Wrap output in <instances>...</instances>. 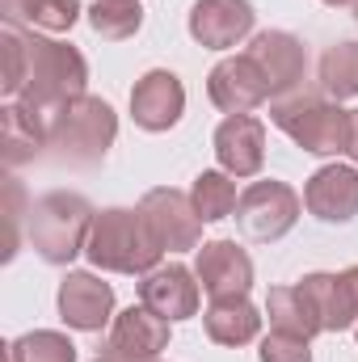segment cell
I'll use <instances>...</instances> for the list:
<instances>
[{
  "instance_id": "cell-1",
  "label": "cell",
  "mask_w": 358,
  "mask_h": 362,
  "mask_svg": "<svg viewBox=\"0 0 358 362\" xmlns=\"http://www.w3.org/2000/svg\"><path fill=\"white\" fill-rule=\"evenodd\" d=\"M25 51H30V68H25L21 101L30 110H59V105L85 97L89 64L72 42H55V38L25 30Z\"/></svg>"
},
{
  "instance_id": "cell-2",
  "label": "cell",
  "mask_w": 358,
  "mask_h": 362,
  "mask_svg": "<svg viewBox=\"0 0 358 362\" xmlns=\"http://www.w3.org/2000/svg\"><path fill=\"white\" fill-rule=\"evenodd\" d=\"M85 253H89V262L97 270L152 274L161 266V253H165V249L156 245V236L148 232V223H144L139 211L110 206V211H97Z\"/></svg>"
},
{
  "instance_id": "cell-3",
  "label": "cell",
  "mask_w": 358,
  "mask_h": 362,
  "mask_svg": "<svg viewBox=\"0 0 358 362\" xmlns=\"http://www.w3.org/2000/svg\"><path fill=\"white\" fill-rule=\"evenodd\" d=\"M93 219H97V211L89 206V198H81L72 189L42 194L30 206V245L42 262L68 266L76 253H85Z\"/></svg>"
},
{
  "instance_id": "cell-4",
  "label": "cell",
  "mask_w": 358,
  "mask_h": 362,
  "mask_svg": "<svg viewBox=\"0 0 358 362\" xmlns=\"http://www.w3.org/2000/svg\"><path fill=\"white\" fill-rule=\"evenodd\" d=\"M270 118L304 152L337 156V152L350 148V110H342V105H333L325 97H308V93L282 97V101L270 105Z\"/></svg>"
},
{
  "instance_id": "cell-5",
  "label": "cell",
  "mask_w": 358,
  "mask_h": 362,
  "mask_svg": "<svg viewBox=\"0 0 358 362\" xmlns=\"http://www.w3.org/2000/svg\"><path fill=\"white\" fill-rule=\"evenodd\" d=\"M51 148L59 152V160H72V165H97L114 135H118V118L114 110L101 101V97H76L68 105H59L51 114Z\"/></svg>"
},
{
  "instance_id": "cell-6",
  "label": "cell",
  "mask_w": 358,
  "mask_h": 362,
  "mask_svg": "<svg viewBox=\"0 0 358 362\" xmlns=\"http://www.w3.org/2000/svg\"><path fill=\"white\" fill-rule=\"evenodd\" d=\"M299 194L287 181H253L241 202H236V219L245 228V236L253 240H282L295 223H299Z\"/></svg>"
},
{
  "instance_id": "cell-7",
  "label": "cell",
  "mask_w": 358,
  "mask_h": 362,
  "mask_svg": "<svg viewBox=\"0 0 358 362\" xmlns=\"http://www.w3.org/2000/svg\"><path fill=\"white\" fill-rule=\"evenodd\" d=\"M139 215H144L148 232L156 236V245L169 253L198 249V240H202V215L194 211V198H185L181 189H169V185L148 189L139 202Z\"/></svg>"
},
{
  "instance_id": "cell-8",
  "label": "cell",
  "mask_w": 358,
  "mask_h": 362,
  "mask_svg": "<svg viewBox=\"0 0 358 362\" xmlns=\"http://www.w3.org/2000/svg\"><path fill=\"white\" fill-rule=\"evenodd\" d=\"M169 325L152 308H127L114 316L110 337H105V358L110 362H156L161 350L169 346Z\"/></svg>"
},
{
  "instance_id": "cell-9",
  "label": "cell",
  "mask_w": 358,
  "mask_h": 362,
  "mask_svg": "<svg viewBox=\"0 0 358 362\" xmlns=\"http://www.w3.org/2000/svg\"><path fill=\"white\" fill-rule=\"evenodd\" d=\"M207 93L211 101L224 110V114H249L258 105H266L270 97V81L266 72L258 68V59L245 51V55H232V59H219L207 76Z\"/></svg>"
},
{
  "instance_id": "cell-10",
  "label": "cell",
  "mask_w": 358,
  "mask_h": 362,
  "mask_svg": "<svg viewBox=\"0 0 358 362\" xmlns=\"http://www.w3.org/2000/svg\"><path fill=\"white\" fill-rule=\"evenodd\" d=\"M249 55H253L258 68L266 72L274 101L299 93L304 68H308V51H304V42H299L295 34H287V30H266V34H258V38L249 42Z\"/></svg>"
},
{
  "instance_id": "cell-11",
  "label": "cell",
  "mask_w": 358,
  "mask_h": 362,
  "mask_svg": "<svg viewBox=\"0 0 358 362\" xmlns=\"http://www.w3.org/2000/svg\"><path fill=\"white\" fill-rule=\"evenodd\" d=\"M194 274L211 299H236V295H249L253 286V262L236 240H207L198 249Z\"/></svg>"
},
{
  "instance_id": "cell-12",
  "label": "cell",
  "mask_w": 358,
  "mask_h": 362,
  "mask_svg": "<svg viewBox=\"0 0 358 362\" xmlns=\"http://www.w3.org/2000/svg\"><path fill=\"white\" fill-rule=\"evenodd\" d=\"M215 160L232 177H258L266 165V127L253 114H228L215 131Z\"/></svg>"
},
{
  "instance_id": "cell-13",
  "label": "cell",
  "mask_w": 358,
  "mask_h": 362,
  "mask_svg": "<svg viewBox=\"0 0 358 362\" xmlns=\"http://www.w3.org/2000/svg\"><path fill=\"white\" fill-rule=\"evenodd\" d=\"M253 21L258 13L249 0H198L190 8V34L198 47H211V51H228L241 38H249Z\"/></svg>"
},
{
  "instance_id": "cell-14",
  "label": "cell",
  "mask_w": 358,
  "mask_h": 362,
  "mask_svg": "<svg viewBox=\"0 0 358 362\" xmlns=\"http://www.w3.org/2000/svg\"><path fill=\"white\" fill-rule=\"evenodd\" d=\"M181 110H185V89H181V81L173 72L152 68L144 81H135V89H131V118H135V127L169 131V127H178Z\"/></svg>"
},
{
  "instance_id": "cell-15",
  "label": "cell",
  "mask_w": 358,
  "mask_h": 362,
  "mask_svg": "<svg viewBox=\"0 0 358 362\" xmlns=\"http://www.w3.org/2000/svg\"><path fill=\"white\" fill-rule=\"evenodd\" d=\"M304 206L325 223H350L358 215V169L325 165L304 185Z\"/></svg>"
},
{
  "instance_id": "cell-16",
  "label": "cell",
  "mask_w": 358,
  "mask_h": 362,
  "mask_svg": "<svg viewBox=\"0 0 358 362\" xmlns=\"http://www.w3.org/2000/svg\"><path fill=\"white\" fill-rule=\"evenodd\" d=\"M114 312V291L110 282H101L97 274L72 270L59 282V316L68 329H81V333H97Z\"/></svg>"
},
{
  "instance_id": "cell-17",
  "label": "cell",
  "mask_w": 358,
  "mask_h": 362,
  "mask_svg": "<svg viewBox=\"0 0 358 362\" xmlns=\"http://www.w3.org/2000/svg\"><path fill=\"white\" fill-rule=\"evenodd\" d=\"M194 278L198 274H190L185 266H156L139 282V303L165 320H190L198 312V282Z\"/></svg>"
},
{
  "instance_id": "cell-18",
  "label": "cell",
  "mask_w": 358,
  "mask_h": 362,
  "mask_svg": "<svg viewBox=\"0 0 358 362\" xmlns=\"http://www.w3.org/2000/svg\"><path fill=\"white\" fill-rule=\"evenodd\" d=\"M0 135H4V165L8 169L34 160L42 152V144H51V131L42 127L38 110H30L25 101H8L0 110Z\"/></svg>"
},
{
  "instance_id": "cell-19",
  "label": "cell",
  "mask_w": 358,
  "mask_h": 362,
  "mask_svg": "<svg viewBox=\"0 0 358 362\" xmlns=\"http://www.w3.org/2000/svg\"><path fill=\"white\" fill-rule=\"evenodd\" d=\"M299 286L312 299L325 333H342V329L358 325V308H354V299H350V286H346L342 274H308Z\"/></svg>"
},
{
  "instance_id": "cell-20",
  "label": "cell",
  "mask_w": 358,
  "mask_h": 362,
  "mask_svg": "<svg viewBox=\"0 0 358 362\" xmlns=\"http://www.w3.org/2000/svg\"><path fill=\"white\" fill-rule=\"evenodd\" d=\"M202 325H207V337L215 346H245V341L258 337L262 316H258V308L245 295H236V299H211Z\"/></svg>"
},
{
  "instance_id": "cell-21",
  "label": "cell",
  "mask_w": 358,
  "mask_h": 362,
  "mask_svg": "<svg viewBox=\"0 0 358 362\" xmlns=\"http://www.w3.org/2000/svg\"><path fill=\"white\" fill-rule=\"evenodd\" d=\"M266 316L274 325V333H291V337H304V341L325 333L312 299L304 295V286H274L266 295Z\"/></svg>"
},
{
  "instance_id": "cell-22",
  "label": "cell",
  "mask_w": 358,
  "mask_h": 362,
  "mask_svg": "<svg viewBox=\"0 0 358 362\" xmlns=\"http://www.w3.org/2000/svg\"><path fill=\"white\" fill-rule=\"evenodd\" d=\"M0 8H4V21L51 30V34H64L81 21V0H0Z\"/></svg>"
},
{
  "instance_id": "cell-23",
  "label": "cell",
  "mask_w": 358,
  "mask_h": 362,
  "mask_svg": "<svg viewBox=\"0 0 358 362\" xmlns=\"http://www.w3.org/2000/svg\"><path fill=\"white\" fill-rule=\"evenodd\" d=\"M190 198H194V211L202 215V223H219V219H228L232 211H236V181L232 173H224V169H207V173H198L194 177V189H190Z\"/></svg>"
},
{
  "instance_id": "cell-24",
  "label": "cell",
  "mask_w": 358,
  "mask_h": 362,
  "mask_svg": "<svg viewBox=\"0 0 358 362\" xmlns=\"http://www.w3.org/2000/svg\"><path fill=\"white\" fill-rule=\"evenodd\" d=\"M89 25L105 42H127L139 34L144 8H139V0H97L89 8Z\"/></svg>"
},
{
  "instance_id": "cell-25",
  "label": "cell",
  "mask_w": 358,
  "mask_h": 362,
  "mask_svg": "<svg viewBox=\"0 0 358 362\" xmlns=\"http://www.w3.org/2000/svg\"><path fill=\"white\" fill-rule=\"evenodd\" d=\"M321 85L329 97H358V42H337L321 59Z\"/></svg>"
},
{
  "instance_id": "cell-26",
  "label": "cell",
  "mask_w": 358,
  "mask_h": 362,
  "mask_svg": "<svg viewBox=\"0 0 358 362\" xmlns=\"http://www.w3.org/2000/svg\"><path fill=\"white\" fill-rule=\"evenodd\" d=\"M8 362H76V346L64 333L38 329V333L8 341Z\"/></svg>"
},
{
  "instance_id": "cell-27",
  "label": "cell",
  "mask_w": 358,
  "mask_h": 362,
  "mask_svg": "<svg viewBox=\"0 0 358 362\" xmlns=\"http://www.w3.org/2000/svg\"><path fill=\"white\" fill-rule=\"evenodd\" d=\"M0 51H4V81H0V89L8 93V97H21V89H25V68H30V51H25V25H13V21H4Z\"/></svg>"
},
{
  "instance_id": "cell-28",
  "label": "cell",
  "mask_w": 358,
  "mask_h": 362,
  "mask_svg": "<svg viewBox=\"0 0 358 362\" xmlns=\"http://www.w3.org/2000/svg\"><path fill=\"white\" fill-rule=\"evenodd\" d=\"M262 362H312V350L304 337L291 333H270L262 341Z\"/></svg>"
},
{
  "instance_id": "cell-29",
  "label": "cell",
  "mask_w": 358,
  "mask_h": 362,
  "mask_svg": "<svg viewBox=\"0 0 358 362\" xmlns=\"http://www.w3.org/2000/svg\"><path fill=\"white\" fill-rule=\"evenodd\" d=\"M17 223H21V185L8 181V249H4V257L17 253Z\"/></svg>"
},
{
  "instance_id": "cell-30",
  "label": "cell",
  "mask_w": 358,
  "mask_h": 362,
  "mask_svg": "<svg viewBox=\"0 0 358 362\" xmlns=\"http://www.w3.org/2000/svg\"><path fill=\"white\" fill-rule=\"evenodd\" d=\"M346 156L358 160V110H350V148H346Z\"/></svg>"
},
{
  "instance_id": "cell-31",
  "label": "cell",
  "mask_w": 358,
  "mask_h": 362,
  "mask_svg": "<svg viewBox=\"0 0 358 362\" xmlns=\"http://www.w3.org/2000/svg\"><path fill=\"white\" fill-rule=\"evenodd\" d=\"M342 278H346V286H350V299H354V308H358V266L342 270Z\"/></svg>"
},
{
  "instance_id": "cell-32",
  "label": "cell",
  "mask_w": 358,
  "mask_h": 362,
  "mask_svg": "<svg viewBox=\"0 0 358 362\" xmlns=\"http://www.w3.org/2000/svg\"><path fill=\"white\" fill-rule=\"evenodd\" d=\"M325 4H333V8H342V4H354V0H325Z\"/></svg>"
},
{
  "instance_id": "cell-33",
  "label": "cell",
  "mask_w": 358,
  "mask_h": 362,
  "mask_svg": "<svg viewBox=\"0 0 358 362\" xmlns=\"http://www.w3.org/2000/svg\"><path fill=\"white\" fill-rule=\"evenodd\" d=\"M354 21H358V0H354Z\"/></svg>"
},
{
  "instance_id": "cell-34",
  "label": "cell",
  "mask_w": 358,
  "mask_h": 362,
  "mask_svg": "<svg viewBox=\"0 0 358 362\" xmlns=\"http://www.w3.org/2000/svg\"><path fill=\"white\" fill-rule=\"evenodd\" d=\"M97 362H110V358H97Z\"/></svg>"
},
{
  "instance_id": "cell-35",
  "label": "cell",
  "mask_w": 358,
  "mask_h": 362,
  "mask_svg": "<svg viewBox=\"0 0 358 362\" xmlns=\"http://www.w3.org/2000/svg\"><path fill=\"white\" fill-rule=\"evenodd\" d=\"M354 329H358V325H354Z\"/></svg>"
}]
</instances>
